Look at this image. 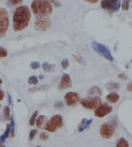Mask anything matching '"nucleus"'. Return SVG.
<instances>
[{"label": "nucleus", "mask_w": 132, "mask_h": 147, "mask_svg": "<svg viewBox=\"0 0 132 147\" xmlns=\"http://www.w3.org/2000/svg\"><path fill=\"white\" fill-rule=\"evenodd\" d=\"M31 19V12L27 5H20L16 9L12 17L13 30L22 31L28 26Z\"/></svg>", "instance_id": "f257e3e1"}, {"label": "nucleus", "mask_w": 132, "mask_h": 147, "mask_svg": "<svg viewBox=\"0 0 132 147\" xmlns=\"http://www.w3.org/2000/svg\"><path fill=\"white\" fill-rule=\"evenodd\" d=\"M30 7L36 16H46L53 12V6L48 0H33Z\"/></svg>", "instance_id": "f03ea898"}, {"label": "nucleus", "mask_w": 132, "mask_h": 147, "mask_svg": "<svg viewBox=\"0 0 132 147\" xmlns=\"http://www.w3.org/2000/svg\"><path fill=\"white\" fill-rule=\"evenodd\" d=\"M63 125V117L59 114L54 115L44 125V129L50 133H54Z\"/></svg>", "instance_id": "7ed1b4c3"}, {"label": "nucleus", "mask_w": 132, "mask_h": 147, "mask_svg": "<svg viewBox=\"0 0 132 147\" xmlns=\"http://www.w3.org/2000/svg\"><path fill=\"white\" fill-rule=\"evenodd\" d=\"M91 46L92 48H93V49H94L96 53H98L99 55H101V56L104 57L106 59H108V60L110 61V62H113L114 57L108 46H106L105 45H103V44L102 43H100V42L96 41L92 42Z\"/></svg>", "instance_id": "20e7f679"}, {"label": "nucleus", "mask_w": 132, "mask_h": 147, "mask_svg": "<svg viewBox=\"0 0 132 147\" xmlns=\"http://www.w3.org/2000/svg\"><path fill=\"white\" fill-rule=\"evenodd\" d=\"M10 26L9 13L5 8H0V39L6 34Z\"/></svg>", "instance_id": "39448f33"}, {"label": "nucleus", "mask_w": 132, "mask_h": 147, "mask_svg": "<svg viewBox=\"0 0 132 147\" xmlns=\"http://www.w3.org/2000/svg\"><path fill=\"white\" fill-rule=\"evenodd\" d=\"M52 22L50 18L46 16H37L34 22V28L36 31L45 32L51 26Z\"/></svg>", "instance_id": "423d86ee"}, {"label": "nucleus", "mask_w": 132, "mask_h": 147, "mask_svg": "<svg viewBox=\"0 0 132 147\" xmlns=\"http://www.w3.org/2000/svg\"><path fill=\"white\" fill-rule=\"evenodd\" d=\"M102 103V100L100 97L98 96H90L85 97L84 99L80 100V104L81 106L86 109H95Z\"/></svg>", "instance_id": "0eeeda50"}, {"label": "nucleus", "mask_w": 132, "mask_h": 147, "mask_svg": "<svg viewBox=\"0 0 132 147\" xmlns=\"http://www.w3.org/2000/svg\"><path fill=\"white\" fill-rule=\"evenodd\" d=\"M101 6L106 11L114 13L120 9V0H102Z\"/></svg>", "instance_id": "6e6552de"}, {"label": "nucleus", "mask_w": 132, "mask_h": 147, "mask_svg": "<svg viewBox=\"0 0 132 147\" xmlns=\"http://www.w3.org/2000/svg\"><path fill=\"white\" fill-rule=\"evenodd\" d=\"M113 110V106L109 105L107 102H103L99 105L94 111V115L98 118H103L104 116H108Z\"/></svg>", "instance_id": "1a4fd4ad"}, {"label": "nucleus", "mask_w": 132, "mask_h": 147, "mask_svg": "<svg viewBox=\"0 0 132 147\" xmlns=\"http://www.w3.org/2000/svg\"><path fill=\"white\" fill-rule=\"evenodd\" d=\"M115 133V128L111 123H103L100 128V134L103 138L109 140Z\"/></svg>", "instance_id": "9d476101"}, {"label": "nucleus", "mask_w": 132, "mask_h": 147, "mask_svg": "<svg viewBox=\"0 0 132 147\" xmlns=\"http://www.w3.org/2000/svg\"><path fill=\"white\" fill-rule=\"evenodd\" d=\"M64 100L67 106H73L80 102V96L77 92H69L65 95Z\"/></svg>", "instance_id": "9b49d317"}, {"label": "nucleus", "mask_w": 132, "mask_h": 147, "mask_svg": "<svg viewBox=\"0 0 132 147\" xmlns=\"http://www.w3.org/2000/svg\"><path fill=\"white\" fill-rule=\"evenodd\" d=\"M71 86H72V81H71L70 75H68L67 73H63L60 79V83L58 85V89L63 91L65 89H69Z\"/></svg>", "instance_id": "f8f14e48"}, {"label": "nucleus", "mask_w": 132, "mask_h": 147, "mask_svg": "<svg viewBox=\"0 0 132 147\" xmlns=\"http://www.w3.org/2000/svg\"><path fill=\"white\" fill-rule=\"evenodd\" d=\"M92 122H93V119H83L80 121V123L79 125H78V127H77L78 132H79V133H81V132L84 131L85 129H86L90 125Z\"/></svg>", "instance_id": "ddd939ff"}, {"label": "nucleus", "mask_w": 132, "mask_h": 147, "mask_svg": "<svg viewBox=\"0 0 132 147\" xmlns=\"http://www.w3.org/2000/svg\"><path fill=\"white\" fill-rule=\"evenodd\" d=\"M120 99V96H119V95L117 93V92H111L110 94H108L107 96H106V99H107V101L108 102H110V103H115L117 102Z\"/></svg>", "instance_id": "4468645a"}, {"label": "nucleus", "mask_w": 132, "mask_h": 147, "mask_svg": "<svg viewBox=\"0 0 132 147\" xmlns=\"http://www.w3.org/2000/svg\"><path fill=\"white\" fill-rule=\"evenodd\" d=\"M42 67L43 69L46 72L49 73H52L55 71L56 69V65L55 64H50V63H47V62H44L42 64Z\"/></svg>", "instance_id": "2eb2a0df"}, {"label": "nucleus", "mask_w": 132, "mask_h": 147, "mask_svg": "<svg viewBox=\"0 0 132 147\" xmlns=\"http://www.w3.org/2000/svg\"><path fill=\"white\" fill-rule=\"evenodd\" d=\"M49 89H50V85L45 84L39 87H33V88H30V89H28V92H31V93H33V92H37L46 91Z\"/></svg>", "instance_id": "dca6fc26"}, {"label": "nucleus", "mask_w": 132, "mask_h": 147, "mask_svg": "<svg viewBox=\"0 0 132 147\" xmlns=\"http://www.w3.org/2000/svg\"><path fill=\"white\" fill-rule=\"evenodd\" d=\"M106 87L108 89V91L114 92L118 90L120 88V84L117 82H114V81H111V82H108L106 84Z\"/></svg>", "instance_id": "f3484780"}, {"label": "nucleus", "mask_w": 132, "mask_h": 147, "mask_svg": "<svg viewBox=\"0 0 132 147\" xmlns=\"http://www.w3.org/2000/svg\"><path fill=\"white\" fill-rule=\"evenodd\" d=\"M10 132H11V125L10 124H7L6 125V129H5V131L4 132L3 135L0 136V142H5V140H7V138L9 137V136L10 134Z\"/></svg>", "instance_id": "a211bd4d"}, {"label": "nucleus", "mask_w": 132, "mask_h": 147, "mask_svg": "<svg viewBox=\"0 0 132 147\" xmlns=\"http://www.w3.org/2000/svg\"><path fill=\"white\" fill-rule=\"evenodd\" d=\"M87 93L89 95H91V96H101V95L102 94V91H101V89H100V87L95 86L91 87V88L87 91Z\"/></svg>", "instance_id": "6ab92c4d"}, {"label": "nucleus", "mask_w": 132, "mask_h": 147, "mask_svg": "<svg viewBox=\"0 0 132 147\" xmlns=\"http://www.w3.org/2000/svg\"><path fill=\"white\" fill-rule=\"evenodd\" d=\"M3 118L5 120H10L11 119V115H10V106H5L3 108Z\"/></svg>", "instance_id": "aec40b11"}, {"label": "nucleus", "mask_w": 132, "mask_h": 147, "mask_svg": "<svg viewBox=\"0 0 132 147\" xmlns=\"http://www.w3.org/2000/svg\"><path fill=\"white\" fill-rule=\"evenodd\" d=\"M115 147H129V144L125 139L120 138L116 142Z\"/></svg>", "instance_id": "412c9836"}, {"label": "nucleus", "mask_w": 132, "mask_h": 147, "mask_svg": "<svg viewBox=\"0 0 132 147\" xmlns=\"http://www.w3.org/2000/svg\"><path fill=\"white\" fill-rule=\"evenodd\" d=\"M45 119H46V116H43V115H40V116H39L37 117L36 120V124L35 125H36V127L37 128H41L42 127V125H43V123H44V121H45Z\"/></svg>", "instance_id": "4be33fe9"}, {"label": "nucleus", "mask_w": 132, "mask_h": 147, "mask_svg": "<svg viewBox=\"0 0 132 147\" xmlns=\"http://www.w3.org/2000/svg\"><path fill=\"white\" fill-rule=\"evenodd\" d=\"M39 114V111H35L32 114L31 117H30V119H29V125H34L36 124V117L38 116Z\"/></svg>", "instance_id": "5701e85b"}, {"label": "nucleus", "mask_w": 132, "mask_h": 147, "mask_svg": "<svg viewBox=\"0 0 132 147\" xmlns=\"http://www.w3.org/2000/svg\"><path fill=\"white\" fill-rule=\"evenodd\" d=\"M22 3V0H7L6 4L8 6H14V5H20Z\"/></svg>", "instance_id": "b1692460"}, {"label": "nucleus", "mask_w": 132, "mask_h": 147, "mask_svg": "<svg viewBox=\"0 0 132 147\" xmlns=\"http://www.w3.org/2000/svg\"><path fill=\"white\" fill-rule=\"evenodd\" d=\"M39 82V79L36 76H30L28 80V84L29 85H36Z\"/></svg>", "instance_id": "393cba45"}, {"label": "nucleus", "mask_w": 132, "mask_h": 147, "mask_svg": "<svg viewBox=\"0 0 132 147\" xmlns=\"http://www.w3.org/2000/svg\"><path fill=\"white\" fill-rule=\"evenodd\" d=\"M131 0H123L122 1V9L124 11H127L129 9L130 3Z\"/></svg>", "instance_id": "a878e982"}, {"label": "nucleus", "mask_w": 132, "mask_h": 147, "mask_svg": "<svg viewBox=\"0 0 132 147\" xmlns=\"http://www.w3.org/2000/svg\"><path fill=\"white\" fill-rule=\"evenodd\" d=\"M8 56L7 49L3 46H0V58H5Z\"/></svg>", "instance_id": "bb28decb"}, {"label": "nucleus", "mask_w": 132, "mask_h": 147, "mask_svg": "<svg viewBox=\"0 0 132 147\" xmlns=\"http://www.w3.org/2000/svg\"><path fill=\"white\" fill-rule=\"evenodd\" d=\"M11 132H10V133H11V135H12V136L13 137L15 135V122H14V118H13V116H11Z\"/></svg>", "instance_id": "cd10ccee"}, {"label": "nucleus", "mask_w": 132, "mask_h": 147, "mask_svg": "<svg viewBox=\"0 0 132 147\" xmlns=\"http://www.w3.org/2000/svg\"><path fill=\"white\" fill-rule=\"evenodd\" d=\"M61 65L63 69H67L69 65H70V63H69V60L67 59H63L62 61H61Z\"/></svg>", "instance_id": "c85d7f7f"}, {"label": "nucleus", "mask_w": 132, "mask_h": 147, "mask_svg": "<svg viewBox=\"0 0 132 147\" xmlns=\"http://www.w3.org/2000/svg\"><path fill=\"white\" fill-rule=\"evenodd\" d=\"M39 138L42 141H47L49 139V134L46 133V132H43V133H40L39 135Z\"/></svg>", "instance_id": "c756f323"}, {"label": "nucleus", "mask_w": 132, "mask_h": 147, "mask_svg": "<svg viewBox=\"0 0 132 147\" xmlns=\"http://www.w3.org/2000/svg\"><path fill=\"white\" fill-rule=\"evenodd\" d=\"M30 67L34 70L38 69L39 68H40V64L39 62H32L31 64H30Z\"/></svg>", "instance_id": "7c9ffc66"}, {"label": "nucleus", "mask_w": 132, "mask_h": 147, "mask_svg": "<svg viewBox=\"0 0 132 147\" xmlns=\"http://www.w3.org/2000/svg\"><path fill=\"white\" fill-rule=\"evenodd\" d=\"M63 106H64V104H63V102L62 101H60V100L56 101L55 103H54V107L56 109H62Z\"/></svg>", "instance_id": "2f4dec72"}, {"label": "nucleus", "mask_w": 132, "mask_h": 147, "mask_svg": "<svg viewBox=\"0 0 132 147\" xmlns=\"http://www.w3.org/2000/svg\"><path fill=\"white\" fill-rule=\"evenodd\" d=\"M36 133H37V130L36 129H32L29 133V140H33L34 139V137L36 136Z\"/></svg>", "instance_id": "473e14b6"}, {"label": "nucleus", "mask_w": 132, "mask_h": 147, "mask_svg": "<svg viewBox=\"0 0 132 147\" xmlns=\"http://www.w3.org/2000/svg\"><path fill=\"white\" fill-rule=\"evenodd\" d=\"M5 97V92L0 89V101H2Z\"/></svg>", "instance_id": "72a5a7b5"}, {"label": "nucleus", "mask_w": 132, "mask_h": 147, "mask_svg": "<svg viewBox=\"0 0 132 147\" xmlns=\"http://www.w3.org/2000/svg\"><path fill=\"white\" fill-rule=\"evenodd\" d=\"M7 96H8V103H9V105H12V96H11V95L10 94V92H7Z\"/></svg>", "instance_id": "f704fd0d"}, {"label": "nucleus", "mask_w": 132, "mask_h": 147, "mask_svg": "<svg viewBox=\"0 0 132 147\" xmlns=\"http://www.w3.org/2000/svg\"><path fill=\"white\" fill-rule=\"evenodd\" d=\"M118 77L120 78V80H127V76H126L125 74H123V73H120V74H119V75H118Z\"/></svg>", "instance_id": "c9c22d12"}, {"label": "nucleus", "mask_w": 132, "mask_h": 147, "mask_svg": "<svg viewBox=\"0 0 132 147\" xmlns=\"http://www.w3.org/2000/svg\"><path fill=\"white\" fill-rule=\"evenodd\" d=\"M127 90L128 92H132V82H130L129 84L127 85Z\"/></svg>", "instance_id": "e433bc0d"}, {"label": "nucleus", "mask_w": 132, "mask_h": 147, "mask_svg": "<svg viewBox=\"0 0 132 147\" xmlns=\"http://www.w3.org/2000/svg\"><path fill=\"white\" fill-rule=\"evenodd\" d=\"M84 1H86V2H87V3H92V4H94V3H97L99 0H84Z\"/></svg>", "instance_id": "4c0bfd02"}, {"label": "nucleus", "mask_w": 132, "mask_h": 147, "mask_svg": "<svg viewBox=\"0 0 132 147\" xmlns=\"http://www.w3.org/2000/svg\"><path fill=\"white\" fill-rule=\"evenodd\" d=\"M43 78H44V76H43V75H40L39 76V80H43Z\"/></svg>", "instance_id": "58836bf2"}, {"label": "nucleus", "mask_w": 132, "mask_h": 147, "mask_svg": "<svg viewBox=\"0 0 132 147\" xmlns=\"http://www.w3.org/2000/svg\"><path fill=\"white\" fill-rule=\"evenodd\" d=\"M48 1H49V2H50V1H51V2H53V3H54V4H55V5H56V2H54V1H53V0H48Z\"/></svg>", "instance_id": "ea45409f"}, {"label": "nucleus", "mask_w": 132, "mask_h": 147, "mask_svg": "<svg viewBox=\"0 0 132 147\" xmlns=\"http://www.w3.org/2000/svg\"><path fill=\"white\" fill-rule=\"evenodd\" d=\"M0 147H5V146L2 144V143H0Z\"/></svg>", "instance_id": "a19ab883"}, {"label": "nucleus", "mask_w": 132, "mask_h": 147, "mask_svg": "<svg viewBox=\"0 0 132 147\" xmlns=\"http://www.w3.org/2000/svg\"><path fill=\"white\" fill-rule=\"evenodd\" d=\"M2 83H3V80H1V78H0V85L2 84Z\"/></svg>", "instance_id": "79ce46f5"}, {"label": "nucleus", "mask_w": 132, "mask_h": 147, "mask_svg": "<svg viewBox=\"0 0 132 147\" xmlns=\"http://www.w3.org/2000/svg\"><path fill=\"white\" fill-rule=\"evenodd\" d=\"M36 147H42V146H36Z\"/></svg>", "instance_id": "37998d69"}, {"label": "nucleus", "mask_w": 132, "mask_h": 147, "mask_svg": "<svg viewBox=\"0 0 132 147\" xmlns=\"http://www.w3.org/2000/svg\"><path fill=\"white\" fill-rule=\"evenodd\" d=\"M0 108H1V105H0Z\"/></svg>", "instance_id": "c03bdc74"}, {"label": "nucleus", "mask_w": 132, "mask_h": 147, "mask_svg": "<svg viewBox=\"0 0 132 147\" xmlns=\"http://www.w3.org/2000/svg\"><path fill=\"white\" fill-rule=\"evenodd\" d=\"M0 119H1V116H0Z\"/></svg>", "instance_id": "a18cd8bd"}]
</instances>
